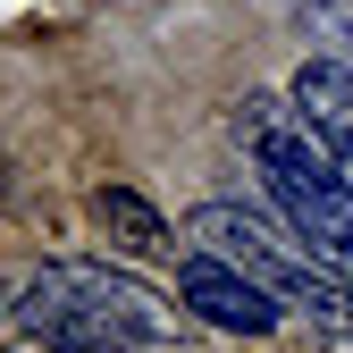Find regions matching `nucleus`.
<instances>
[{"label": "nucleus", "mask_w": 353, "mask_h": 353, "mask_svg": "<svg viewBox=\"0 0 353 353\" xmlns=\"http://www.w3.org/2000/svg\"><path fill=\"white\" fill-rule=\"evenodd\" d=\"M236 135H244V152L261 160V176H270V194H278V210H286V228L353 286V185L336 176L328 143L303 126V110L278 101V93H244Z\"/></svg>", "instance_id": "obj_2"}, {"label": "nucleus", "mask_w": 353, "mask_h": 353, "mask_svg": "<svg viewBox=\"0 0 353 353\" xmlns=\"http://www.w3.org/2000/svg\"><path fill=\"white\" fill-rule=\"evenodd\" d=\"M176 286H185V312H202L210 328H228V336H278V312H286V303L261 294L219 252H185V261H176Z\"/></svg>", "instance_id": "obj_4"}, {"label": "nucleus", "mask_w": 353, "mask_h": 353, "mask_svg": "<svg viewBox=\"0 0 353 353\" xmlns=\"http://www.w3.org/2000/svg\"><path fill=\"white\" fill-rule=\"evenodd\" d=\"M93 228H101L118 252H135V261H168V252H176V228H168L135 185H118V176L93 185Z\"/></svg>", "instance_id": "obj_6"}, {"label": "nucleus", "mask_w": 353, "mask_h": 353, "mask_svg": "<svg viewBox=\"0 0 353 353\" xmlns=\"http://www.w3.org/2000/svg\"><path fill=\"white\" fill-rule=\"evenodd\" d=\"M286 101L303 110V126L328 143L336 176L353 185V68H345V59H303L294 84H286Z\"/></svg>", "instance_id": "obj_5"}, {"label": "nucleus", "mask_w": 353, "mask_h": 353, "mask_svg": "<svg viewBox=\"0 0 353 353\" xmlns=\"http://www.w3.org/2000/svg\"><path fill=\"white\" fill-rule=\"evenodd\" d=\"M0 303H9V294H0Z\"/></svg>", "instance_id": "obj_8"}, {"label": "nucleus", "mask_w": 353, "mask_h": 353, "mask_svg": "<svg viewBox=\"0 0 353 353\" xmlns=\"http://www.w3.org/2000/svg\"><path fill=\"white\" fill-rule=\"evenodd\" d=\"M9 353H59V345H42V336H26V345H9Z\"/></svg>", "instance_id": "obj_7"}, {"label": "nucleus", "mask_w": 353, "mask_h": 353, "mask_svg": "<svg viewBox=\"0 0 353 353\" xmlns=\"http://www.w3.org/2000/svg\"><path fill=\"white\" fill-rule=\"evenodd\" d=\"M185 244H194V252H219V261L244 270L261 294H278L286 312H303L312 328H328V336L353 345V286H345L294 228H278V219H261V210H244V202H202V210L185 219Z\"/></svg>", "instance_id": "obj_3"}, {"label": "nucleus", "mask_w": 353, "mask_h": 353, "mask_svg": "<svg viewBox=\"0 0 353 353\" xmlns=\"http://www.w3.org/2000/svg\"><path fill=\"white\" fill-rule=\"evenodd\" d=\"M26 336L59 345V353H152L176 345V303L152 294L143 278L110 270V261H51L42 278L17 294Z\"/></svg>", "instance_id": "obj_1"}]
</instances>
